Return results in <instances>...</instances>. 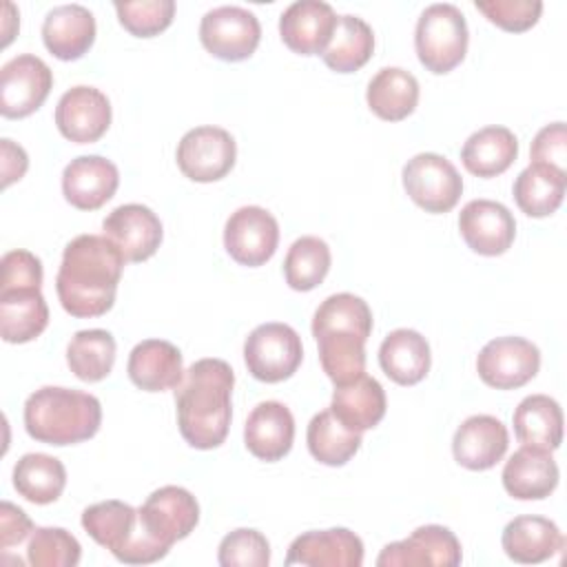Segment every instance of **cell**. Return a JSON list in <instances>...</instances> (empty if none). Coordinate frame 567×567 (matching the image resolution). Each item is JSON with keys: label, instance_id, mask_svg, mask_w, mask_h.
<instances>
[{"label": "cell", "instance_id": "obj_1", "mask_svg": "<svg viewBox=\"0 0 567 567\" xmlns=\"http://www.w3.org/2000/svg\"><path fill=\"white\" fill-rule=\"evenodd\" d=\"M124 257L104 235H78L62 252L55 290L62 308L78 319L102 317L115 303Z\"/></svg>", "mask_w": 567, "mask_h": 567}, {"label": "cell", "instance_id": "obj_2", "mask_svg": "<svg viewBox=\"0 0 567 567\" xmlns=\"http://www.w3.org/2000/svg\"><path fill=\"white\" fill-rule=\"evenodd\" d=\"M233 385V368L221 359H199L184 372L175 388V405L179 434L190 447L213 450L226 441Z\"/></svg>", "mask_w": 567, "mask_h": 567}, {"label": "cell", "instance_id": "obj_3", "mask_svg": "<svg viewBox=\"0 0 567 567\" xmlns=\"http://www.w3.org/2000/svg\"><path fill=\"white\" fill-rule=\"evenodd\" d=\"M102 405L97 396L73 390L44 385L29 394L24 403V430L31 439L47 445H75L97 434Z\"/></svg>", "mask_w": 567, "mask_h": 567}, {"label": "cell", "instance_id": "obj_4", "mask_svg": "<svg viewBox=\"0 0 567 567\" xmlns=\"http://www.w3.org/2000/svg\"><path fill=\"white\" fill-rule=\"evenodd\" d=\"M84 532L106 547L120 563L148 565L168 554L171 547L153 538L133 505L124 501H102L82 512Z\"/></svg>", "mask_w": 567, "mask_h": 567}, {"label": "cell", "instance_id": "obj_5", "mask_svg": "<svg viewBox=\"0 0 567 567\" xmlns=\"http://www.w3.org/2000/svg\"><path fill=\"white\" fill-rule=\"evenodd\" d=\"M467 42V22L458 7L450 2H436L421 13L414 31V49L419 62L427 71L436 75L450 73L463 62Z\"/></svg>", "mask_w": 567, "mask_h": 567}, {"label": "cell", "instance_id": "obj_6", "mask_svg": "<svg viewBox=\"0 0 567 567\" xmlns=\"http://www.w3.org/2000/svg\"><path fill=\"white\" fill-rule=\"evenodd\" d=\"M303 359L301 337L288 323L270 321L257 326L244 343V361L248 372L264 383L290 379Z\"/></svg>", "mask_w": 567, "mask_h": 567}, {"label": "cell", "instance_id": "obj_7", "mask_svg": "<svg viewBox=\"0 0 567 567\" xmlns=\"http://www.w3.org/2000/svg\"><path fill=\"white\" fill-rule=\"evenodd\" d=\"M403 188L425 213L452 210L463 193V179L454 164L439 153H419L403 166Z\"/></svg>", "mask_w": 567, "mask_h": 567}, {"label": "cell", "instance_id": "obj_8", "mask_svg": "<svg viewBox=\"0 0 567 567\" xmlns=\"http://www.w3.org/2000/svg\"><path fill=\"white\" fill-rule=\"evenodd\" d=\"M199 40L208 53L226 62H241L255 53L261 40L257 16L244 7L224 4L204 13Z\"/></svg>", "mask_w": 567, "mask_h": 567}, {"label": "cell", "instance_id": "obj_9", "mask_svg": "<svg viewBox=\"0 0 567 567\" xmlns=\"http://www.w3.org/2000/svg\"><path fill=\"white\" fill-rule=\"evenodd\" d=\"M179 171L193 182H217L226 177L237 159V144L226 128L195 126L177 144Z\"/></svg>", "mask_w": 567, "mask_h": 567}, {"label": "cell", "instance_id": "obj_10", "mask_svg": "<svg viewBox=\"0 0 567 567\" xmlns=\"http://www.w3.org/2000/svg\"><path fill=\"white\" fill-rule=\"evenodd\" d=\"M53 73L44 60L31 53L11 58L0 69V113L20 120L35 113L49 97Z\"/></svg>", "mask_w": 567, "mask_h": 567}, {"label": "cell", "instance_id": "obj_11", "mask_svg": "<svg viewBox=\"0 0 567 567\" xmlns=\"http://www.w3.org/2000/svg\"><path fill=\"white\" fill-rule=\"evenodd\" d=\"M538 368L540 352L523 337H496L476 357L478 377L496 390H516L529 383Z\"/></svg>", "mask_w": 567, "mask_h": 567}, {"label": "cell", "instance_id": "obj_12", "mask_svg": "<svg viewBox=\"0 0 567 567\" xmlns=\"http://www.w3.org/2000/svg\"><path fill=\"white\" fill-rule=\"evenodd\" d=\"M279 224L261 206H241L226 219L224 248L241 266H264L277 250Z\"/></svg>", "mask_w": 567, "mask_h": 567}, {"label": "cell", "instance_id": "obj_13", "mask_svg": "<svg viewBox=\"0 0 567 567\" xmlns=\"http://www.w3.org/2000/svg\"><path fill=\"white\" fill-rule=\"evenodd\" d=\"M137 514L153 538L173 547V543L186 538L195 529L199 520V505L188 489L179 485H164L155 489L142 507H137Z\"/></svg>", "mask_w": 567, "mask_h": 567}, {"label": "cell", "instance_id": "obj_14", "mask_svg": "<svg viewBox=\"0 0 567 567\" xmlns=\"http://www.w3.org/2000/svg\"><path fill=\"white\" fill-rule=\"evenodd\" d=\"M461 543L443 525H421L408 538L390 543L381 549L379 567H456L461 565Z\"/></svg>", "mask_w": 567, "mask_h": 567}, {"label": "cell", "instance_id": "obj_15", "mask_svg": "<svg viewBox=\"0 0 567 567\" xmlns=\"http://www.w3.org/2000/svg\"><path fill=\"white\" fill-rule=\"evenodd\" d=\"M111 102L95 86H73L58 100L55 126L75 144L97 142L111 126Z\"/></svg>", "mask_w": 567, "mask_h": 567}, {"label": "cell", "instance_id": "obj_16", "mask_svg": "<svg viewBox=\"0 0 567 567\" xmlns=\"http://www.w3.org/2000/svg\"><path fill=\"white\" fill-rule=\"evenodd\" d=\"M104 237L122 252L124 261H146L162 244V221L144 204H122L102 221Z\"/></svg>", "mask_w": 567, "mask_h": 567}, {"label": "cell", "instance_id": "obj_17", "mask_svg": "<svg viewBox=\"0 0 567 567\" xmlns=\"http://www.w3.org/2000/svg\"><path fill=\"white\" fill-rule=\"evenodd\" d=\"M458 230L474 252L496 257L507 252L514 244L516 221L501 202L472 199L461 208Z\"/></svg>", "mask_w": 567, "mask_h": 567}, {"label": "cell", "instance_id": "obj_18", "mask_svg": "<svg viewBox=\"0 0 567 567\" xmlns=\"http://www.w3.org/2000/svg\"><path fill=\"white\" fill-rule=\"evenodd\" d=\"M363 543L361 538L346 529H312L297 536L286 556V565L306 567H361Z\"/></svg>", "mask_w": 567, "mask_h": 567}, {"label": "cell", "instance_id": "obj_19", "mask_svg": "<svg viewBox=\"0 0 567 567\" xmlns=\"http://www.w3.org/2000/svg\"><path fill=\"white\" fill-rule=\"evenodd\" d=\"M120 186L117 166L102 155H82L66 164L62 173L64 199L78 210H97Z\"/></svg>", "mask_w": 567, "mask_h": 567}, {"label": "cell", "instance_id": "obj_20", "mask_svg": "<svg viewBox=\"0 0 567 567\" xmlns=\"http://www.w3.org/2000/svg\"><path fill=\"white\" fill-rule=\"evenodd\" d=\"M509 434L501 419L492 414L467 416L452 439V454L458 465L472 472L494 467L507 452Z\"/></svg>", "mask_w": 567, "mask_h": 567}, {"label": "cell", "instance_id": "obj_21", "mask_svg": "<svg viewBox=\"0 0 567 567\" xmlns=\"http://www.w3.org/2000/svg\"><path fill=\"white\" fill-rule=\"evenodd\" d=\"M337 13L328 2L299 0L279 18V35L284 44L299 55H317L328 47L337 27Z\"/></svg>", "mask_w": 567, "mask_h": 567}, {"label": "cell", "instance_id": "obj_22", "mask_svg": "<svg viewBox=\"0 0 567 567\" xmlns=\"http://www.w3.org/2000/svg\"><path fill=\"white\" fill-rule=\"evenodd\" d=\"M295 441L292 412L279 401H261L252 408L244 425L248 452L266 463L284 458Z\"/></svg>", "mask_w": 567, "mask_h": 567}, {"label": "cell", "instance_id": "obj_23", "mask_svg": "<svg viewBox=\"0 0 567 567\" xmlns=\"http://www.w3.org/2000/svg\"><path fill=\"white\" fill-rule=\"evenodd\" d=\"M503 487L518 501L547 498L558 485V465L549 450L523 445L503 467Z\"/></svg>", "mask_w": 567, "mask_h": 567}, {"label": "cell", "instance_id": "obj_24", "mask_svg": "<svg viewBox=\"0 0 567 567\" xmlns=\"http://www.w3.org/2000/svg\"><path fill=\"white\" fill-rule=\"evenodd\" d=\"M42 40L58 60H80L95 42V18L82 4L53 7L42 22Z\"/></svg>", "mask_w": 567, "mask_h": 567}, {"label": "cell", "instance_id": "obj_25", "mask_svg": "<svg viewBox=\"0 0 567 567\" xmlns=\"http://www.w3.org/2000/svg\"><path fill=\"white\" fill-rule=\"evenodd\" d=\"M128 379L146 392H162L177 388L184 377V361L177 346L164 339L140 341L126 363Z\"/></svg>", "mask_w": 567, "mask_h": 567}, {"label": "cell", "instance_id": "obj_26", "mask_svg": "<svg viewBox=\"0 0 567 567\" xmlns=\"http://www.w3.org/2000/svg\"><path fill=\"white\" fill-rule=\"evenodd\" d=\"M501 545L514 563L536 565L563 549L565 538L558 525L543 516H516L503 529Z\"/></svg>", "mask_w": 567, "mask_h": 567}, {"label": "cell", "instance_id": "obj_27", "mask_svg": "<svg viewBox=\"0 0 567 567\" xmlns=\"http://www.w3.org/2000/svg\"><path fill=\"white\" fill-rule=\"evenodd\" d=\"M430 343L416 330L396 328L379 346V365L399 385L423 381L430 372Z\"/></svg>", "mask_w": 567, "mask_h": 567}, {"label": "cell", "instance_id": "obj_28", "mask_svg": "<svg viewBox=\"0 0 567 567\" xmlns=\"http://www.w3.org/2000/svg\"><path fill=\"white\" fill-rule=\"evenodd\" d=\"M385 392L381 383L365 372L343 385H334L330 410L354 432L372 430L385 416Z\"/></svg>", "mask_w": 567, "mask_h": 567}, {"label": "cell", "instance_id": "obj_29", "mask_svg": "<svg viewBox=\"0 0 567 567\" xmlns=\"http://www.w3.org/2000/svg\"><path fill=\"white\" fill-rule=\"evenodd\" d=\"M49 306L40 288L0 290V334L7 343H27L44 332Z\"/></svg>", "mask_w": 567, "mask_h": 567}, {"label": "cell", "instance_id": "obj_30", "mask_svg": "<svg viewBox=\"0 0 567 567\" xmlns=\"http://www.w3.org/2000/svg\"><path fill=\"white\" fill-rule=\"evenodd\" d=\"M518 155V140L505 126H485L472 133L463 148L461 162L476 177H496L505 173Z\"/></svg>", "mask_w": 567, "mask_h": 567}, {"label": "cell", "instance_id": "obj_31", "mask_svg": "<svg viewBox=\"0 0 567 567\" xmlns=\"http://www.w3.org/2000/svg\"><path fill=\"white\" fill-rule=\"evenodd\" d=\"M514 434L523 445L554 452L563 443V410L547 394L525 396L512 416Z\"/></svg>", "mask_w": 567, "mask_h": 567}, {"label": "cell", "instance_id": "obj_32", "mask_svg": "<svg viewBox=\"0 0 567 567\" xmlns=\"http://www.w3.org/2000/svg\"><path fill=\"white\" fill-rule=\"evenodd\" d=\"M365 100L377 117L401 122L419 104V80L401 66H385L370 80Z\"/></svg>", "mask_w": 567, "mask_h": 567}, {"label": "cell", "instance_id": "obj_33", "mask_svg": "<svg viewBox=\"0 0 567 567\" xmlns=\"http://www.w3.org/2000/svg\"><path fill=\"white\" fill-rule=\"evenodd\" d=\"M567 188V173L543 166L529 164L523 168L514 182V199L518 208L529 217H547L558 210L563 204Z\"/></svg>", "mask_w": 567, "mask_h": 567}, {"label": "cell", "instance_id": "obj_34", "mask_svg": "<svg viewBox=\"0 0 567 567\" xmlns=\"http://www.w3.org/2000/svg\"><path fill=\"white\" fill-rule=\"evenodd\" d=\"M66 485V470L60 458L29 452L13 465V487L16 492L35 505H49L60 498Z\"/></svg>", "mask_w": 567, "mask_h": 567}, {"label": "cell", "instance_id": "obj_35", "mask_svg": "<svg viewBox=\"0 0 567 567\" xmlns=\"http://www.w3.org/2000/svg\"><path fill=\"white\" fill-rule=\"evenodd\" d=\"M374 51V33L370 24L357 16H339L337 27L321 58L337 73L359 71Z\"/></svg>", "mask_w": 567, "mask_h": 567}, {"label": "cell", "instance_id": "obj_36", "mask_svg": "<svg viewBox=\"0 0 567 567\" xmlns=\"http://www.w3.org/2000/svg\"><path fill=\"white\" fill-rule=\"evenodd\" d=\"M306 441L315 461L330 467H339L346 465L359 452L361 432H354L348 425H343L328 408L310 419Z\"/></svg>", "mask_w": 567, "mask_h": 567}, {"label": "cell", "instance_id": "obj_37", "mask_svg": "<svg viewBox=\"0 0 567 567\" xmlns=\"http://www.w3.org/2000/svg\"><path fill=\"white\" fill-rule=\"evenodd\" d=\"M66 363L71 372L86 383L106 379L115 363V339L109 330H80L66 346Z\"/></svg>", "mask_w": 567, "mask_h": 567}, {"label": "cell", "instance_id": "obj_38", "mask_svg": "<svg viewBox=\"0 0 567 567\" xmlns=\"http://www.w3.org/2000/svg\"><path fill=\"white\" fill-rule=\"evenodd\" d=\"M317 339L321 368L334 385H343L365 372V341L346 330H330Z\"/></svg>", "mask_w": 567, "mask_h": 567}, {"label": "cell", "instance_id": "obj_39", "mask_svg": "<svg viewBox=\"0 0 567 567\" xmlns=\"http://www.w3.org/2000/svg\"><path fill=\"white\" fill-rule=\"evenodd\" d=\"M330 264H332L330 248L323 239H319L315 235L299 237L297 241H292V246L288 248V255L284 259L286 284L292 290L308 292L326 279Z\"/></svg>", "mask_w": 567, "mask_h": 567}, {"label": "cell", "instance_id": "obj_40", "mask_svg": "<svg viewBox=\"0 0 567 567\" xmlns=\"http://www.w3.org/2000/svg\"><path fill=\"white\" fill-rule=\"evenodd\" d=\"M330 330H346L368 339L372 332L370 306L352 292H337L326 297L321 306L315 310L312 337H319Z\"/></svg>", "mask_w": 567, "mask_h": 567}, {"label": "cell", "instance_id": "obj_41", "mask_svg": "<svg viewBox=\"0 0 567 567\" xmlns=\"http://www.w3.org/2000/svg\"><path fill=\"white\" fill-rule=\"evenodd\" d=\"M82 547L78 538L62 527H35L27 545V560L33 567H75Z\"/></svg>", "mask_w": 567, "mask_h": 567}, {"label": "cell", "instance_id": "obj_42", "mask_svg": "<svg viewBox=\"0 0 567 567\" xmlns=\"http://www.w3.org/2000/svg\"><path fill=\"white\" fill-rule=\"evenodd\" d=\"M120 24L135 38H153L171 27L175 16L173 0L115 2Z\"/></svg>", "mask_w": 567, "mask_h": 567}, {"label": "cell", "instance_id": "obj_43", "mask_svg": "<svg viewBox=\"0 0 567 567\" xmlns=\"http://www.w3.org/2000/svg\"><path fill=\"white\" fill-rule=\"evenodd\" d=\"M217 560L221 567H266L270 563L268 538L257 529L239 527L221 538Z\"/></svg>", "mask_w": 567, "mask_h": 567}, {"label": "cell", "instance_id": "obj_44", "mask_svg": "<svg viewBox=\"0 0 567 567\" xmlns=\"http://www.w3.org/2000/svg\"><path fill=\"white\" fill-rule=\"evenodd\" d=\"M474 7L492 24L512 33L532 29L543 13L540 0H476Z\"/></svg>", "mask_w": 567, "mask_h": 567}, {"label": "cell", "instance_id": "obj_45", "mask_svg": "<svg viewBox=\"0 0 567 567\" xmlns=\"http://www.w3.org/2000/svg\"><path fill=\"white\" fill-rule=\"evenodd\" d=\"M42 261L29 250H9L0 259V290L40 288Z\"/></svg>", "mask_w": 567, "mask_h": 567}, {"label": "cell", "instance_id": "obj_46", "mask_svg": "<svg viewBox=\"0 0 567 567\" xmlns=\"http://www.w3.org/2000/svg\"><path fill=\"white\" fill-rule=\"evenodd\" d=\"M532 164L551 166L558 171H565L567 162V128L565 122H554L543 126L529 148Z\"/></svg>", "mask_w": 567, "mask_h": 567}, {"label": "cell", "instance_id": "obj_47", "mask_svg": "<svg viewBox=\"0 0 567 567\" xmlns=\"http://www.w3.org/2000/svg\"><path fill=\"white\" fill-rule=\"evenodd\" d=\"M33 532L31 518L18 505L2 501L0 505V547L9 549L11 545L22 543Z\"/></svg>", "mask_w": 567, "mask_h": 567}, {"label": "cell", "instance_id": "obj_48", "mask_svg": "<svg viewBox=\"0 0 567 567\" xmlns=\"http://www.w3.org/2000/svg\"><path fill=\"white\" fill-rule=\"evenodd\" d=\"M0 171H2V186H11L13 182L22 179V175L29 168V157L20 144H13L11 140H0Z\"/></svg>", "mask_w": 567, "mask_h": 567}]
</instances>
